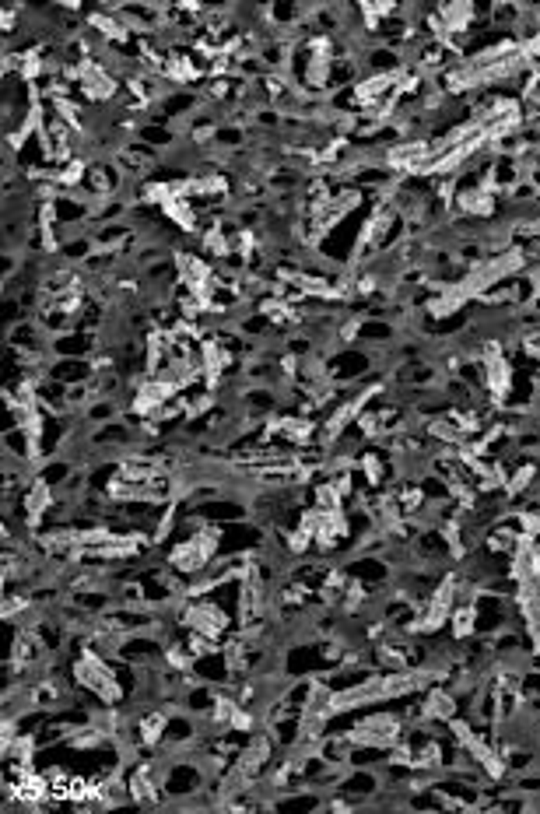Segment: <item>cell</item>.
I'll return each mask as SVG.
<instances>
[{
    "label": "cell",
    "instance_id": "6da1fadb",
    "mask_svg": "<svg viewBox=\"0 0 540 814\" xmlns=\"http://www.w3.org/2000/svg\"><path fill=\"white\" fill-rule=\"evenodd\" d=\"M165 730H169V716L161 713V709H151V713H144V716H137V744L147 751H154L158 744H161V737H165Z\"/></svg>",
    "mask_w": 540,
    "mask_h": 814
},
{
    "label": "cell",
    "instance_id": "7a4b0ae2",
    "mask_svg": "<svg viewBox=\"0 0 540 814\" xmlns=\"http://www.w3.org/2000/svg\"><path fill=\"white\" fill-rule=\"evenodd\" d=\"M540 470H537V463H519V470L516 474H509V481H505V492H509V499H516V495H523L526 488H530V481L537 477Z\"/></svg>",
    "mask_w": 540,
    "mask_h": 814
},
{
    "label": "cell",
    "instance_id": "3957f363",
    "mask_svg": "<svg viewBox=\"0 0 540 814\" xmlns=\"http://www.w3.org/2000/svg\"><path fill=\"white\" fill-rule=\"evenodd\" d=\"M358 463H361V470H365V477H368V484H372V488H375V484L383 481L386 467H383V457H379V453H365V457H361Z\"/></svg>",
    "mask_w": 540,
    "mask_h": 814
},
{
    "label": "cell",
    "instance_id": "277c9868",
    "mask_svg": "<svg viewBox=\"0 0 540 814\" xmlns=\"http://www.w3.org/2000/svg\"><path fill=\"white\" fill-rule=\"evenodd\" d=\"M0 25H4V32H15V28H18V4H15V8H4V18H0Z\"/></svg>",
    "mask_w": 540,
    "mask_h": 814
}]
</instances>
